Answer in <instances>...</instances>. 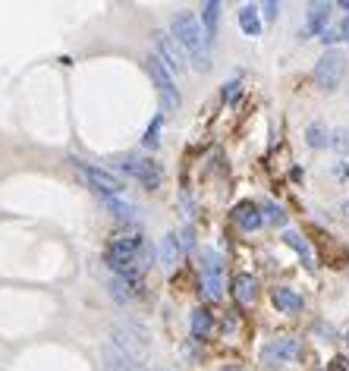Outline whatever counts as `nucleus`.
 I'll use <instances>...</instances> for the list:
<instances>
[{
  "label": "nucleus",
  "instance_id": "28",
  "mask_svg": "<svg viewBox=\"0 0 349 371\" xmlns=\"http://www.w3.org/2000/svg\"><path fill=\"white\" fill-rule=\"evenodd\" d=\"M340 211H343V214L349 217V201H343V205H340Z\"/></svg>",
  "mask_w": 349,
  "mask_h": 371
},
{
  "label": "nucleus",
  "instance_id": "7",
  "mask_svg": "<svg viewBox=\"0 0 349 371\" xmlns=\"http://www.w3.org/2000/svg\"><path fill=\"white\" fill-rule=\"evenodd\" d=\"M120 170L135 177L145 189H157V186L164 183V170L155 161H145V157H123V161H120Z\"/></svg>",
  "mask_w": 349,
  "mask_h": 371
},
{
  "label": "nucleus",
  "instance_id": "10",
  "mask_svg": "<svg viewBox=\"0 0 349 371\" xmlns=\"http://www.w3.org/2000/svg\"><path fill=\"white\" fill-rule=\"evenodd\" d=\"M183 239H179V233H167V236L161 239V265L167 267V271H173V267L183 261Z\"/></svg>",
  "mask_w": 349,
  "mask_h": 371
},
{
  "label": "nucleus",
  "instance_id": "16",
  "mask_svg": "<svg viewBox=\"0 0 349 371\" xmlns=\"http://www.w3.org/2000/svg\"><path fill=\"white\" fill-rule=\"evenodd\" d=\"M217 19H221V3L217 0H208L201 7V25H205V41H211L217 32Z\"/></svg>",
  "mask_w": 349,
  "mask_h": 371
},
{
  "label": "nucleus",
  "instance_id": "11",
  "mask_svg": "<svg viewBox=\"0 0 349 371\" xmlns=\"http://www.w3.org/2000/svg\"><path fill=\"white\" fill-rule=\"evenodd\" d=\"M233 296L239 305H252L258 299V280L252 274H236L233 277Z\"/></svg>",
  "mask_w": 349,
  "mask_h": 371
},
{
  "label": "nucleus",
  "instance_id": "26",
  "mask_svg": "<svg viewBox=\"0 0 349 371\" xmlns=\"http://www.w3.org/2000/svg\"><path fill=\"white\" fill-rule=\"evenodd\" d=\"M337 38H340V32H324V35H321V41H324V45H334Z\"/></svg>",
  "mask_w": 349,
  "mask_h": 371
},
{
  "label": "nucleus",
  "instance_id": "19",
  "mask_svg": "<svg viewBox=\"0 0 349 371\" xmlns=\"http://www.w3.org/2000/svg\"><path fill=\"white\" fill-rule=\"evenodd\" d=\"M101 205H104V208L111 211L117 221H133V217H135V208L129 205V201H123V199H101Z\"/></svg>",
  "mask_w": 349,
  "mask_h": 371
},
{
  "label": "nucleus",
  "instance_id": "23",
  "mask_svg": "<svg viewBox=\"0 0 349 371\" xmlns=\"http://www.w3.org/2000/svg\"><path fill=\"white\" fill-rule=\"evenodd\" d=\"M157 126H161V120H155V126L145 133V145H148V148H155L157 145Z\"/></svg>",
  "mask_w": 349,
  "mask_h": 371
},
{
  "label": "nucleus",
  "instance_id": "14",
  "mask_svg": "<svg viewBox=\"0 0 349 371\" xmlns=\"http://www.w3.org/2000/svg\"><path fill=\"white\" fill-rule=\"evenodd\" d=\"M327 19H330V3H312V7H308V32L324 35Z\"/></svg>",
  "mask_w": 349,
  "mask_h": 371
},
{
  "label": "nucleus",
  "instance_id": "6",
  "mask_svg": "<svg viewBox=\"0 0 349 371\" xmlns=\"http://www.w3.org/2000/svg\"><path fill=\"white\" fill-rule=\"evenodd\" d=\"M151 41H155V47H157V60H161L170 73H183V69H186V54H183V47L177 45V38H173L170 32H161V29L151 32Z\"/></svg>",
  "mask_w": 349,
  "mask_h": 371
},
{
  "label": "nucleus",
  "instance_id": "22",
  "mask_svg": "<svg viewBox=\"0 0 349 371\" xmlns=\"http://www.w3.org/2000/svg\"><path fill=\"white\" fill-rule=\"evenodd\" d=\"M330 145H334L340 155H346L349 151V129H337V133L330 135Z\"/></svg>",
  "mask_w": 349,
  "mask_h": 371
},
{
  "label": "nucleus",
  "instance_id": "18",
  "mask_svg": "<svg viewBox=\"0 0 349 371\" xmlns=\"http://www.w3.org/2000/svg\"><path fill=\"white\" fill-rule=\"evenodd\" d=\"M283 243L290 245V249H296V252H299V255H302V261H305V265H308V267H315V258H312V249H308V243H305V239H302V236H299V233H296V230H286V233H283Z\"/></svg>",
  "mask_w": 349,
  "mask_h": 371
},
{
  "label": "nucleus",
  "instance_id": "27",
  "mask_svg": "<svg viewBox=\"0 0 349 371\" xmlns=\"http://www.w3.org/2000/svg\"><path fill=\"white\" fill-rule=\"evenodd\" d=\"M340 35H343V38H346V41H349V19H346V23H343V29H340Z\"/></svg>",
  "mask_w": 349,
  "mask_h": 371
},
{
  "label": "nucleus",
  "instance_id": "4",
  "mask_svg": "<svg viewBox=\"0 0 349 371\" xmlns=\"http://www.w3.org/2000/svg\"><path fill=\"white\" fill-rule=\"evenodd\" d=\"M145 67H148V76H151V82L157 85V95H161V104L167 107V111H177L179 104H183V98H179V91H177V82H173V73L167 67H164L161 60H157V54L155 57H148L145 60Z\"/></svg>",
  "mask_w": 349,
  "mask_h": 371
},
{
  "label": "nucleus",
  "instance_id": "3",
  "mask_svg": "<svg viewBox=\"0 0 349 371\" xmlns=\"http://www.w3.org/2000/svg\"><path fill=\"white\" fill-rule=\"evenodd\" d=\"M343 73H346V57H343V51H324L318 57V63H315V82H318L321 91H334L337 85H340Z\"/></svg>",
  "mask_w": 349,
  "mask_h": 371
},
{
  "label": "nucleus",
  "instance_id": "15",
  "mask_svg": "<svg viewBox=\"0 0 349 371\" xmlns=\"http://www.w3.org/2000/svg\"><path fill=\"white\" fill-rule=\"evenodd\" d=\"M189 327H192V337H195V340H205V337L211 334V327H214V318H211L208 308H195V312H192V321H189Z\"/></svg>",
  "mask_w": 349,
  "mask_h": 371
},
{
  "label": "nucleus",
  "instance_id": "17",
  "mask_svg": "<svg viewBox=\"0 0 349 371\" xmlns=\"http://www.w3.org/2000/svg\"><path fill=\"white\" fill-rule=\"evenodd\" d=\"M239 29L245 32V35H261V19H258V10L255 7H243L239 10Z\"/></svg>",
  "mask_w": 349,
  "mask_h": 371
},
{
  "label": "nucleus",
  "instance_id": "13",
  "mask_svg": "<svg viewBox=\"0 0 349 371\" xmlns=\"http://www.w3.org/2000/svg\"><path fill=\"white\" fill-rule=\"evenodd\" d=\"M271 299H274V305L286 315L302 312V296H299L296 290H290V286H277V290L271 293Z\"/></svg>",
  "mask_w": 349,
  "mask_h": 371
},
{
  "label": "nucleus",
  "instance_id": "9",
  "mask_svg": "<svg viewBox=\"0 0 349 371\" xmlns=\"http://www.w3.org/2000/svg\"><path fill=\"white\" fill-rule=\"evenodd\" d=\"M101 356H104V371H145V365H139V359L126 356L123 349H117L113 343L101 346Z\"/></svg>",
  "mask_w": 349,
  "mask_h": 371
},
{
  "label": "nucleus",
  "instance_id": "25",
  "mask_svg": "<svg viewBox=\"0 0 349 371\" xmlns=\"http://www.w3.org/2000/svg\"><path fill=\"white\" fill-rule=\"evenodd\" d=\"M277 10H280V7H277L274 0H268V3H264V16H268V19H277Z\"/></svg>",
  "mask_w": 349,
  "mask_h": 371
},
{
  "label": "nucleus",
  "instance_id": "5",
  "mask_svg": "<svg viewBox=\"0 0 349 371\" xmlns=\"http://www.w3.org/2000/svg\"><path fill=\"white\" fill-rule=\"evenodd\" d=\"M201 293L208 302H217L223 293V283H221V255L214 249H201Z\"/></svg>",
  "mask_w": 349,
  "mask_h": 371
},
{
  "label": "nucleus",
  "instance_id": "21",
  "mask_svg": "<svg viewBox=\"0 0 349 371\" xmlns=\"http://www.w3.org/2000/svg\"><path fill=\"white\" fill-rule=\"evenodd\" d=\"M261 221H268V223H277V227H283V223H286V214H283L280 205H274V201H264V208H261Z\"/></svg>",
  "mask_w": 349,
  "mask_h": 371
},
{
  "label": "nucleus",
  "instance_id": "12",
  "mask_svg": "<svg viewBox=\"0 0 349 371\" xmlns=\"http://www.w3.org/2000/svg\"><path fill=\"white\" fill-rule=\"evenodd\" d=\"M233 221L239 223V227H243V230H258L261 223V208H255L252 201H243V205H236V208H233Z\"/></svg>",
  "mask_w": 349,
  "mask_h": 371
},
{
  "label": "nucleus",
  "instance_id": "29",
  "mask_svg": "<svg viewBox=\"0 0 349 371\" xmlns=\"http://www.w3.org/2000/svg\"><path fill=\"white\" fill-rule=\"evenodd\" d=\"M340 7H343V10H349V0H340Z\"/></svg>",
  "mask_w": 349,
  "mask_h": 371
},
{
  "label": "nucleus",
  "instance_id": "24",
  "mask_svg": "<svg viewBox=\"0 0 349 371\" xmlns=\"http://www.w3.org/2000/svg\"><path fill=\"white\" fill-rule=\"evenodd\" d=\"M223 98H227V101L233 104V101L239 98V82H230V85H227V91H223Z\"/></svg>",
  "mask_w": 349,
  "mask_h": 371
},
{
  "label": "nucleus",
  "instance_id": "2",
  "mask_svg": "<svg viewBox=\"0 0 349 371\" xmlns=\"http://www.w3.org/2000/svg\"><path fill=\"white\" fill-rule=\"evenodd\" d=\"M73 167L85 177V183L95 189L101 199H120V192L126 189L123 186V179L120 177H113L111 170H101V167H91V164H85V161H73Z\"/></svg>",
  "mask_w": 349,
  "mask_h": 371
},
{
  "label": "nucleus",
  "instance_id": "20",
  "mask_svg": "<svg viewBox=\"0 0 349 371\" xmlns=\"http://www.w3.org/2000/svg\"><path fill=\"white\" fill-rule=\"evenodd\" d=\"M305 142L312 148H324V145H330V133H327L324 123H312V126L305 129Z\"/></svg>",
  "mask_w": 349,
  "mask_h": 371
},
{
  "label": "nucleus",
  "instance_id": "8",
  "mask_svg": "<svg viewBox=\"0 0 349 371\" xmlns=\"http://www.w3.org/2000/svg\"><path fill=\"white\" fill-rule=\"evenodd\" d=\"M296 356H299V340H293V337H280V340H271L268 346L261 349V362L271 365V368L290 365Z\"/></svg>",
  "mask_w": 349,
  "mask_h": 371
},
{
  "label": "nucleus",
  "instance_id": "1",
  "mask_svg": "<svg viewBox=\"0 0 349 371\" xmlns=\"http://www.w3.org/2000/svg\"><path fill=\"white\" fill-rule=\"evenodd\" d=\"M170 35L177 38V45L183 47V54H189L195 63V69H205L211 67L208 63V41H205V32H201L199 19L192 13H177L173 16V25H170Z\"/></svg>",
  "mask_w": 349,
  "mask_h": 371
},
{
  "label": "nucleus",
  "instance_id": "30",
  "mask_svg": "<svg viewBox=\"0 0 349 371\" xmlns=\"http://www.w3.org/2000/svg\"><path fill=\"white\" fill-rule=\"evenodd\" d=\"M346 346H349V330H346Z\"/></svg>",
  "mask_w": 349,
  "mask_h": 371
}]
</instances>
